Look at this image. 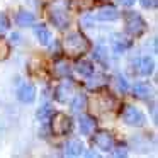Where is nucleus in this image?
Wrapping results in <instances>:
<instances>
[{
  "label": "nucleus",
  "instance_id": "obj_1",
  "mask_svg": "<svg viewBox=\"0 0 158 158\" xmlns=\"http://www.w3.org/2000/svg\"><path fill=\"white\" fill-rule=\"evenodd\" d=\"M63 48H65L66 55L68 56H80L83 53H87L90 49V43L85 36H82L80 32H73L63 43Z\"/></svg>",
  "mask_w": 158,
  "mask_h": 158
},
{
  "label": "nucleus",
  "instance_id": "obj_2",
  "mask_svg": "<svg viewBox=\"0 0 158 158\" xmlns=\"http://www.w3.org/2000/svg\"><path fill=\"white\" fill-rule=\"evenodd\" d=\"M124 22H126V31L131 36H141L146 31V22L136 12H126L124 14Z\"/></svg>",
  "mask_w": 158,
  "mask_h": 158
},
{
  "label": "nucleus",
  "instance_id": "obj_3",
  "mask_svg": "<svg viewBox=\"0 0 158 158\" xmlns=\"http://www.w3.org/2000/svg\"><path fill=\"white\" fill-rule=\"evenodd\" d=\"M51 129L56 136H65L72 131V119L63 112L55 114L51 119Z\"/></svg>",
  "mask_w": 158,
  "mask_h": 158
},
{
  "label": "nucleus",
  "instance_id": "obj_4",
  "mask_svg": "<svg viewBox=\"0 0 158 158\" xmlns=\"http://www.w3.org/2000/svg\"><path fill=\"white\" fill-rule=\"evenodd\" d=\"M123 119H124V123L129 124V126H143L144 121H146L144 119V114L133 106H127L126 109H124Z\"/></svg>",
  "mask_w": 158,
  "mask_h": 158
},
{
  "label": "nucleus",
  "instance_id": "obj_5",
  "mask_svg": "<svg viewBox=\"0 0 158 158\" xmlns=\"http://www.w3.org/2000/svg\"><path fill=\"white\" fill-rule=\"evenodd\" d=\"M49 19H51V22L55 24V27H58L60 31H65L70 24V17L63 9H53V10L49 12Z\"/></svg>",
  "mask_w": 158,
  "mask_h": 158
},
{
  "label": "nucleus",
  "instance_id": "obj_6",
  "mask_svg": "<svg viewBox=\"0 0 158 158\" xmlns=\"http://www.w3.org/2000/svg\"><path fill=\"white\" fill-rule=\"evenodd\" d=\"M94 17L97 21H116V19H119V10L112 5H104L94 14Z\"/></svg>",
  "mask_w": 158,
  "mask_h": 158
},
{
  "label": "nucleus",
  "instance_id": "obj_7",
  "mask_svg": "<svg viewBox=\"0 0 158 158\" xmlns=\"http://www.w3.org/2000/svg\"><path fill=\"white\" fill-rule=\"evenodd\" d=\"M94 141H95V144L102 151H109V150H112V146H114V139L107 131H99V133L95 134V138H94Z\"/></svg>",
  "mask_w": 158,
  "mask_h": 158
},
{
  "label": "nucleus",
  "instance_id": "obj_8",
  "mask_svg": "<svg viewBox=\"0 0 158 158\" xmlns=\"http://www.w3.org/2000/svg\"><path fill=\"white\" fill-rule=\"evenodd\" d=\"M17 99L24 104H31L36 99V87L32 83H24L17 92Z\"/></svg>",
  "mask_w": 158,
  "mask_h": 158
},
{
  "label": "nucleus",
  "instance_id": "obj_9",
  "mask_svg": "<svg viewBox=\"0 0 158 158\" xmlns=\"http://www.w3.org/2000/svg\"><path fill=\"white\" fill-rule=\"evenodd\" d=\"M72 90H73V83H72V80H70V82H63L61 85L56 87L55 95H56V99H58L60 102H66V100H68V95L72 94Z\"/></svg>",
  "mask_w": 158,
  "mask_h": 158
},
{
  "label": "nucleus",
  "instance_id": "obj_10",
  "mask_svg": "<svg viewBox=\"0 0 158 158\" xmlns=\"http://www.w3.org/2000/svg\"><path fill=\"white\" fill-rule=\"evenodd\" d=\"M78 123H80V133L85 134V136L92 134L94 129H95V126H97L95 119H94V117H90V116H80Z\"/></svg>",
  "mask_w": 158,
  "mask_h": 158
},
{
  "label": "nucleus",
  "instance_id": "obj_11",
  "mask_svg": "<svg viewBox=\"0 0 158 158\" xmlns=\"http://www.w3.org/2000/svg\"><path fill=\"white\" fill-rule=\"evenodd\" d=\"M83 150H85V148H83L82 141H78V139H72L65 144V153L68 155V156H80V155L83 153Z\"/></svg>",
  "mask_w": 158,
  "mask_h": 158
},
{
  "label": "nucleus",
  "instance_id": "obj_12",
  "mask_svg": "<svg viewBox=\"0 0 158 158\" xmlns=\"http://www.w3.org/2000/svg\"><path fill=\"white\" fill-rule=\"evenodd\" d=\"M34 34H36V38H38V41L41 43V44L48 46L49 43H51V32H49L43 24H39L34 27Z\"/></svg>",
  "mask_w": 158,
  "mask_h": 158
},
{
  "label": "nucleus",
  "instance_id": "obj_13",
  "mask_svg": "<svg viewBox=\"0 0 158 158\" xmlns=\"http://www.w3.org/2000/svg\"><path fill=\"white\" fill-rule=\"evenodd\" d=\"M75 70H77V73H78V75H82V77H90V75H94V66H92V63H90V61H85V60H82V61H77Z\"/></svg>",
  "mask_w": 158,
  "mask_h": 158
},
{
  "label": "nucleus",
  "instance_id": "obj_14",
  "mask_svg": "<svg viewBox=\"0 0 158 158\" xmlns=\"http://www.w3.org/2000/svg\"><path fill=\"white\" fill-rule=\"evenodd\" d=\"M17 24L21 26V27H27V26H32L34 24V14H31V12L27 10H21L17 14Z\"/></svg>",
  "mask_w": 158,
  "mask_h": 158
},
{
  "label": "nucleus",
  "instance_id": "obj_15",
  "mask_svg": "<svg viewBox=\"0 0 158 158\" xmlns=\"http://www.w3.org/2000/svg\"><path fill=\"white\" fill-rule=\"evenodd\" d=\"M134 95L139 97V99H148V97L151 95V87L150 83L146 82H139L134 85Z\"/></svg>",
  "mask_w": 158,
  "mask_h": 158
},
{
  "label": "nucleus",
  "instance_id": "obj_16",
  "mask_svg": "<svg viewBox=\"0 0 158 158\" xmlns=\"http://www.w3.org/2000/svg\"><path fill=\"white\" fill-rule=\"evenodd\" d=\"M85 106H87V95L78 94V95H75V99L72 102V110L73 112H80L82 109H85Z\"/></svg>",
  "mask_w": 158,
  "mask_h": 158
},
{
  "label": "nucleus",
  "instance_id": "obj_17",
  "mask_svg": "<svg viewBox=\"0 0 158 158\" xmlns=\"http://www.w3.org/2000/svg\"><path fill=\"white\" fill-rule=\"evenodd\" d=\"M92 77V75H90ZM107 82H109V80H107V77L106 75H95V77H92V80H90L89 82V89H100V87H104V85H107Z\"/></svg>",
  "mask_w": 158,
  "mask_h": 158
},
{
  "label": "nucleus",
  "instance_id": "obj_18",
  "mask_svg": "<svg viewBox=\"0 0 158 158\" xmlns=\"http://www.w3.org/2000/svg\"><path fill=\"white\" fill-rule=\"evenodd\" d=\"M94 0H72V7L77 9V10H90L94 7Z\"/></svg>",
  "mask_w": 158,
  "mask_h": 158
},
{
  "label": "nucleus",
  "instance_id": "obj_19",
  "mask_svg": "<svg viewBox=\"0 0 158 158\" xmlns=\"http://www.w3.org/2000/svg\"><path fill=\"white\" fill-rule=\"evenodd\" d=\"M153 60L150 58V56H144L143 60H141V73L143 75H150V73H153Z\"/></svg>",
  "mask_w": 158,
  "mask_h": 158
},
{
  "label": "nucleus",
  "instance_id": "obj_20",
  "mask_svg": "<svg viewBox=\"0 0 158 158\" xmlns=\"http://www.w3.org/2000/svg\"><path fill=\"white\" fill-rule=\"evenodd\" d=\"M55 73L58 77H68L70 75V66L66 65L65 61H60V63H56V66H55Z\"/></svg>",
  "mask_w": 158,
  "mask_h": 158
},
{
  "label": "nucleus",
  "instance_id": "obj_21",
  "mask_svg": "<svg viewBox=\"0 0 158 158\" xmlns=\"http://www.w3.org/2000/svg\"><path fill=\"white\" fill-rule=\"evenodd\" d=\"M9 53H10V46H9V43L4 41V39H0V60L7 58Z\"/></svg>",
  "mask_w": 158,
  "mask_h": 158
},
{
  "label": "nucleus",
  "instance_id": "obj_22",
  "mask_svg": "<svg viewBox=\"0 0 158 158\" xmlns=\"http://www.w3.org/2000/svg\"><path fill=\"white\" fill-rule=\"evenodd\" d=\"M7 29H9V19H7V15H5V14L0 12V34H4Z\"/></svg>",
  "mask_w": 158,
  "mask_h": 158
},
{
  "label": "nucleus",
  "instance_id": "obj_23",
  "mask_svg": "<svg viewBox=\"0 0 158 158\" xmlns=\"http://www.w3.org/2000/svg\"><path fill=\"white\" fill-rule=\"evenodd\" d=\"M117 89H119V92H123V94H126L127 92V82H126V78H123V77H117Z\"/></svg>",
  "mask_w": 158,
  "mask_h": 158
},
{
  "label": "nucleus",
  "instance_id": "obj_24",
  "mask_svg": "<svg viewBox=\"0 0 158 158\" xmlns=\"http://www.w3.org/2000/svg\"><path fill=\"white\" fill-rule=\"evenodd\" d=\"M49 114H51V107H49V106H44V107H43V109L38 112V117H41V119H46Z\"/></svg>",
  "mask_w": 158,
  "mask_h": 158
},
{
  "label": "nucleus",
  "instance_id": "obj_25",
  "mask_svg": "<svg viewBox=\"0 0 158 158\" xmlns=\"http://www.w3.org/2000/svg\"><path fill=\"white\" fill-rule=\"evenodd\" d=\"M114 155H116V156H126V155H127L126 146H117L116 150H114Z\"/></svg>",
  "mask_w": 158,
  "mask_h": 158
},
{
  "label": "nucleus",
  "instance_id": "obj_26",
  "mask_svg": "<svg viewBox=\"0 0 158 158\" xmlns=\"http://www.w3.org/2000/svg\"><path fill=\"white\" fill-rule=\"evenodd\" d=\"M141 5L144 9H150V7H156V0H141Z\"/></svg>",
  "mask_w": 158,
  "mask_h": 158
},
{
  "label": "nucleus",
  "instance_id": "obj_27",
  "mask_svg": "<svg viewBox=\"0 0 158 158\" xmlns=\"http://www.w3.org/2000/svg\"><path fill=\"white\" fill-rule=\"evenodd\" d=\"M119 4H123V5H126V7H129V5H133L136 0H117Z\"/></svg>",
  "mask_w": 158,
  "mask_h": 158
}]
</instances>
